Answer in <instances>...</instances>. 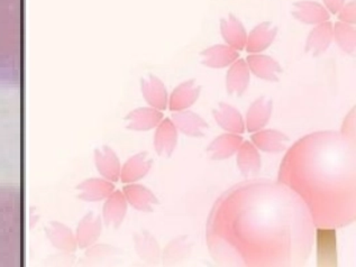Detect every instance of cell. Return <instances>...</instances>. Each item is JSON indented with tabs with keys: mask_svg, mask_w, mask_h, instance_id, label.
Masks as SVG:
<instances>
[{
	"mask_svg": "<svg viewBox=\"0 0 356 267\" xmlns=\"http://www.w3.org/2000/svg\"><path fill=\"white\" fill-rule=\"evenodd\" d=\"M337 19L342 23L355 25L356 23V1L352 0L350 3H344L342 8L337 13Z\"/></svg>",
	"mask_w": 356,
	"mask_h": 267,
	"instance_id": "31",
	"label": "cell"
},
{
	"mask_svg": "<svg viewBox=\"0 0 356 267\" xmlns=\"http://www.w3.org/2000/svg\"><path fill=\"white\" fill-rule=\"evenodd\" d=\"M171 120L175 124V128L186 136L193 138H202L207 133V122L199 116L198 113L191 111H172Z\"/></svg>",
	"mask_w": 356,
	"mask_h": 267,
	"instance_id": "4",
	"label": "cell"
},
{
	"mask_svg": "<svg viewBox=\"0 0 356 267\" xmlns=\"http://www.w3.org/2000/svg\"><path fill=\"white\" fill-rule=\"evenodd\" d=\"M142 93L145 102L158 111H167L169 98L167 87L158 76L149 74V78L142 79Z\"/></svg>",
	"mask_w": 356,
	"mask_h": 267,
	"instance_id": "21",
	"label": "cell"
},
{
	"mask_svg": "<svg viewBox=\"0 0 356 267\" xmlns=\"http://www.w3.org/2000/svg\"><path fill=\"white\" fill-rule=\"evenodd\" d=\"M250 72L253 73L255 76L262 79L264 81L279 82L280 74L282 73L279 62L275 61V58L264 54H250L246 58Z\"/></svg>",
	"mask_w": 356,
	"mask_h": 267,
	"instance_id": "8",
	"label": "cell"
},
{
	"mask_svg": "<svg viewBox=\"0 0 356 267\" xmlns=\"http://www.w3.org/2000/svg\"><path fill=\"white\" fill-rule=\"evenodd\" d=\"M178 145V129L171 118H164L155 131L154 148L159 156L171 157Z\"/></svg>",
	"mask_w": 356,
	"mask_h": 267,
	"instance_id": "14",
	"label": "cell"
},
{
	"mask_svg": "<svg viewBox=\"0 0 356 267\" xmlns=\"http://www.w3.org/2000/svg\"><path fill=\"white\" fill-rule=\"evenodd\" d=\"M317 244V265L321 267L337 265V246H336V229L317 227L315 228Z\"/></svg>",
	"mask_w": 356,
	"mask_h": 267,
	"instance_id": "3",
	"label": "cell"
},
{
	"mask_svg": "<svg viewBox=\"0 0 356 267\" xmlns=\"http://www.w3.org/2000/svg\"><path fill=\"white\" fill-rule=\"evenodd\" d=\"M193 246L195 243L189 236H179L165 246L163 254H161V259L164 265L181 264L191 256Z\"/></svg>",
	"mask_w": 356,
	"mask_h": 267,
	"instance_id": "25",
	"label": "cell"
},
{
	"mask_svg": "<svg viewBox=\"0 0 356 267\" xmlns=\"http://www.w3.org/2000/svg\"><path fill=\"white\" fill-rule=\"evenodd\" d=\"M341 133L350 140H355V107H353V109L348 113V116L345 117Z\"/></svg>",
	"mask_w": 356,
	"mask_h": 267,
	"instance_id": "32",
	"label": "cell"
},
{
	"mask_svg": "<svg viewBox=\"0 0 356 267\" xmlns=\"http://www.w3.org/2000/svg\"><path fill=\"white\" fill-rule=\"evenodd\" d=\"M127 213V200L123 192L115 190L107 199H106L104 209H102V218L106 226L113 228H120L123 224Z\"/></svg>",
	"mask_w": 356,
	"mask_h": 267,
	"instance_id": "19",
	"label": "cell"
},
{
	"mask_svg": "<svg viewBox=\"0 0 356 267\" xmlns=\"http://www.w3.org/2000/svg\"><path fill=\"white\" fill-rule=\"evenodd\" d=\"M244 142L238 134L226 133L219 135L208 145V157L213 161H224L236 154L238 148Z\"/></svg>",
	"mask_w": 356,
	"mask_h": 267,
	"instance_id": "13",
	"label": "cell"
},
{
	"mask_svg": "<svg viewBox=\"0 0 356 267\" xmlns=\"http://www.w3.org/2000/svg\"><path fill=\"white\" fill-rule=\"evenodd\" d=\"M95 162L100 175L106 180L116 183L120 179V161L109 146H102L95 151Z\"/></svg>",
	"mask_w": 356,
	"mask_h": 267,
	"instance_id": "23",
	"label": "cell"
},
{
	"mask_svg": "<svg viewBox=\"0 0 356 267\" xmlns=\"http://www.w3.org/2000/svg\"><path fill=\"white\" fill-rule=\"evenodd\" d=\"M163 118L162 111L152 107H142L131 111L125 117V120L129 131H149L158 127Z\"/></svg>",
	"mask_w": 356,
	"mask_h": 267,
	"instance_id": "15",
	"label": "cell"
},
{
	"mask_svg": "<svg viewBox=\"0 0 356 267\" xmlns=\"http://www.w3.org/2000/svg\"><path fill=\"white\" fill-rule=\"evenodd\" d=\"M213 116L219 127L227 133L242 135L245 131V122L242 113L233 106L220 102L218 108L213 109Z\"/></svg>",
	"mask_w": 356,
	"mask_h": 267,
	"instance_id": "22",
	"label": "cell"
},
{
	"mask_svg": "<svg viewBox=\"0 0 356 267\" xmlns=\"http://www.w3.org/2000/svg\"><path fill=\"white\" fill-rule=\"evenodd\" d=\"M251 140L257 149L277 154L288 149L290 138L277 129H261L252 134Z\"/></svg>",
	"mask_w": 356,
	"mask_h": 267,
	"instance_id": "7",
	"label": "cell"
},
{
	"mask_svg": "<svg viewBox=\"0 0 356 267\" xmlns=\"http://www.w3.org/2000/svg\"><path fill=\"white\" fill-rule=\"evenodd\" d=\"M200 56H202V65L211 69H225L240 58V53L227 44H216L204 49Z\"/></svg>",
	"mask_w": 356,
	"mask_h": 267,
	"instance_id": "12",
	"label": "cell"
},
{
	"mask_svg": "<svg viewBox=\"0 0 356 267\" xmlns=\"http://www.w3.org/2000/svg\"><path fill=\"white\" fill-rule=\"evenodd\" d=\"M291 14L295 19L306 25H318L330 19V14L326 7L313 0L293 3Z\"/></svg>",
	"mask_w": 356,
	"mask_h": 267,
	"instance_id": "5",
	"label": "cell"
},
{
	"mask_svg": "<svg viewBox=\"0 0 356 267\" xmlns=\"http://www.w3.org/2000/svg\"><path fill=\"white\" fill-rule=\"evenodd\" d=\"M333 42V23L330 21L316 25L307 38L305 52L309 53L314 58L324 54Z\"/></svg>",
	"mask_w": 356,
	"mask_h": 267,
	"instance_id": "10",
	"label": "cell"
},
{
	"mask_svg": "<svg viewBox=\"0 0 356 267\" xmlns=\"http://www.w3.org/2000/svg\"><path fill=\"white\" fill-rule=\"evenodd\" d=\"M333 41L343 52L354 56L356 49V29L354 25L336 22L333 25Z\"/></svg>",
	"mask_w": 356,
	"mask_h": 267,
	"instance_id": "29",
	"label": "cell"
},
{
	"mask_svg": "<svg viewBox=\"0 0 356 267\" xmlns=\"http://www.w3.org/2000/svg\"><path fill=\"white\" fill-rule=\"evenodd\" d=\"M220 34L228 47L236 51L245 49L248 33L242 22L235 15H228V18L220 19Z\"/></svg>",
	"mask_w": 356,
	"mask_h": 267,
	"instance_id": "18",
	"label": "cell"
},
{
	"mask_svg": "<svg viewBox=\"0 0 356 267\" xmlns=\"http://www.w3.org/2000/svg\"><path fill=\"white\" fill-rule=\"evenodd\" d=\"M136 253L142 261L149 264H159L161 261V248L158 241L149 232L142 230L134 235Z\"/></svg>",
	"mask_w": 356,
	"mask_h": 267,
	"instance_id": "27",
	"label": "cell"
},
{
	"mask_svg": "<svg viewBox=\"0 0 356 267\" xmlns=\"http://www.w3.org/2000/svg\"><path fill=\"white\" fill-rule=\"evenodd\" d=\"M237 166L245 179L257 177L261 171V155L252 142L242 143L237 151Z\"/></svg>",
	"mask_w": 356,
	"mask_h": 267,
	"instance_id": "24",
	"label": "cell"
},
{
	"mask_svg": "<svg viewBox=\"0 0 356 267\" xmlns=\"http://www.w3.org/2000/svg\"><path fill=\"white\" fill-rule=\"evenodd\" d=\"M102 234V220L98 216L89 213L80 221L76 230V245L80 248H87L94 244L99 238Z\"/></svg>",
	"mask_w": 356,
	"mask_h": 267,
	"instance_id": "28",
	"label": "cell"
},
{
	"mask_svg": "<svg viewBox=\"0 0 356 267\" xmlns=\"http://www.w3.org/2000/svg\"><path fill=\"white\" fill-rule=\"evenodd\" d=\"M202 92V87L195 79L182 82L171 93L169 108L171 111H186L196 104Z\"/></svg>",
	"mask_w": 356,
	"mask_h": 267,
	"instance_id": "11",
	"label": "cell"
},
{
	"mask_svg": "<svg viewBox=\"0 0 356 267\" xmlns=\"http://www.w3.org/2000/svg\"><path fill=\"white\" fill-rule=\"evenodd\" d=\"M80 199L88 202L105 200L115 191L114 183L104 179H89L78 186Z\"/></svg>",
	"mask_w": 356,
	"mask_h": 267,
	"instance_id": "26",
	"label": "cell"
},
{
	"mask_svg": "<svg viewBox=\"0 0 356 267\" xmlns=\"http://www.w3.org/2000/svg\"><path fill=\"white\" fill-rule=\"evenodd\" d=\"M273 102L266 97L257 99L246 113V131L250 134L261 131L271 118Z\"/></svg>",
	"mask_w": 356,
	"mask_h": 267,
	"instance_id": "16",
	"label": "cell"
},
{
	"mask_svg": "<svg viewBox=\"0 0 356 267\" xmlns=\"http://www.w3.org/2000/svg\"><path fill=\"white\" fill-rule=\"evenodd\" d=\"M123 193L127 202L138 211L153 212L154 206L160 204L154 193L142 184L129 183L124 186Z\"/></svg>",
	"mask_w": 356,
	"mask_h": 267,
	"instance_id": "17",
	"label": "cell"
},
{
	"mask_svg": "<svg viewBox=\"0 0 356 267\" xmlns=\"http://www.w3.org/2000/svg\"><path fill=\"white\" fill-rule=\"evenodd\" d=\"M323 3L330 14L336 15L339 13V9L342 8L345 0H323Z\"/></svg>",
	"mask_w": 356,
	"mask_h": 267,
	"instance_id": "33",
	"label": "cell"
},
{
	"mask_svg": "<svg viewBox=\"0 0 356 267\" xmlns=\"http://www.w3.org/2000/svg\"><path fill=\"white\" fill-rule=\"evenodd\" d=\"M226 74V90L229 96L241 97L246 92L251 72L244 58H237L236 61L229 65Z\"/></svg>",
	"mask_w": 356,
	"mask_h": 267,
	"instance_id": "9",
	"label": "cell"
},
{
	"mask_svg": "<svg viewBox=\"0 0 356 267\" xmlns=\"http://www.w3.org/2000/svg\"><path fill=\"white\" fill-rule=\"evenodd\" d=\"M152 164L153 160L147 152L138 153L126 161L120 170V180L125 184L138 182L149 175V170L152 169Z\"/></svg>",
	"mask_w": 356,
	"mask_h": 267,
	"instance_id": "20",
	"label": "cell"
},
{
	"mask_svg": "<svg viewBox=\"0 0 356 267\" xmlns=\"http://www.w3.org/2000/svg\"><path fill=\"white\" fill-rule=\"evenodd\" d=\"M208 250L227 266H299L313 250L315 225L304 200L280 181L240 183L208 217Z\"/></svg>",
	"mask_w": 356,
	"mask_h": 267,
	"instance_id": "1",
	"label": "cell"
},
{
	"mask_svg": "<svg viewBox=\"0 0 356 267\" xmlns=\"http://www.w3.org/2000/svg\"><path fill=\"white\" fill-rule=\"evenodd\" d=\"M47 236L54 246L58 247L60 250H67V252H73L76 250V239L73 237L70 230L63 225L56 224V222L53 224L47 229Z\"/></svg>",
	"mask_w": 356,
	"mask_h": 267,
	"instance_id": "30",
	"label": "cell"
},
{
	"mask_svg": "<svg viewBox=\"0 0 356 267\" xmlns=\"http://www.w3.org/2000/svg\"><path fill=\"white\" fill-rule=\"evenodd\" d=\"M277 35V27L271 22L259 24L248 35L245 51L248 54L264 52L271 47Z\"/></svg>",
	"mask_w": 356,
	"mask_h": 267,
	"instance_id": "6",
	"label": "cell"
},
{
	"mask_svg": "<svg viewBox=\"0 0 356 267\" xmlns=\"http://www.w3.org/2000/svg\"><path fill=\"white\" fill-rule=\"evenodd\" d=\"M277 181L304 200L315 228H344L356 218V146L341 131H317L286 152Z\"/></svg>",
	"mask_w": 356,
	"mask_h": 267,
	"instance_id": "2",
	"label": "cell"
}]
</instances>
